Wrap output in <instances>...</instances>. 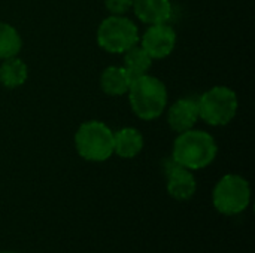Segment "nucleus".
<instances>
[{
	"mask_svg": "<svg viewBox=\"0 0 255 253\" xmlns=\"http://www.w3.org/2000/svg\"><path fill=\"white\" fill-rule=\"evenodd\" d=\"M131 9L134 15L148 25L167 22L173 12L170 0H133Z\"/></svg>",
	"mask_w": 255,
	"mask_h": 253,
	"instance_id": "9d476101",
	"label": "nucleus"
},
{
	"mask_svg": "<svg viewBox=\"0 0 255 253\" xmlns=\"http://www.w3.org/2000/svg\"><path fill=\"white\" fill-rule=\"evenodd\" d=\"M0 253H15V252H0Z\"/></svg>",
	"mask_w": 255,
	"mask_h": 253,
	"instance_id": "f3484780",
	"label": "nucleus"
},
{
	"mask_svg": "<svg viewBox=\"0 0 255 253\" xmlns=\"http://www.w3.org/2000/svg\"><path fill=\"white\" fill-rule=\"evenodd\" d=\"M106 9L111 15H124L133 6V0H105Z\"/></svg>",
	"mask_w": 255,
	"mask_h": 253,
	"instance_id": "dca6fc26",
	"label": "nucleus"
},
{
	"mask_svg": "<svg viewBox=\"0 0 255 253\" xmlns=\"http://www.w3.org/2000/svg\"><path fill=\"white\" fill-rule=\"evenodd\" d=\"M199 106L197 100L193 98H179L176 100L167 112V122L169 127L176 133H184L191 128L199 121Z\"/></svg>",
	"mask_w": 255,
	"mask_h": 253,
	"instance_id": "1a4fd4ad",
	"label": "nucleus"
},
{
	"mask_svg": "<svg viewBox=\"0 0 255 253\" xmlns=\"http://www.w3.org/2000/svg\"><path fill=\"white\" fill-rule=\"evenodd\" d=\"M218 154L215 139L203 130L179 133L173 142L172 160L188 170H202L212 164Z\"/></svg>",
	"mask_w": 255,
	"mask_h": 253,
	"instance_id": "f257e3e1",
	"label": "nucleus"
},
{
	"mask_svg": "<svg viewBox=\"0 0 255 253\" xmlns=\"http://www.w3.org/2000/svg\"><path fill=\"white\" fill-rule=\"evenodd\" d=\"M28 78V67L27 64L15 57L4 58L3 63L0 64V84L4 88L13 89L25 84Z\"/></svg>",
	"mask_w": 255,
	"mask_h": 253,
	"instance_id": "ddd939ff",
	"label": "nucleus"
},
{
	"mask_svg": "<svg viewBox=\"0 0 255 253\" xmlns=\"http://www.w3.org/2000/svg\"><path fill=\"white\" fill-rule=\"evenodd\" d=\"M199 118L208 125L223 127L233 121L238 112V95L236 92L224 85H217L208 89L197 100Z\"/></svg>",
	"mask_w": 255,
	"mask_h": 253,
	"instance_id": "20e7f679",
	"label": "nucleus"
},
{
	"mask_svg": "<svg viewBox=\"0 0 255 253\" xmlns=\"http://www.w3.org/2000/svg\"><path fill=\"white\" fill-rule=\"evenodd\" d=\"M164 171L167 177V192L172 198L185 201L196 194L197 182L191 170L179 166L170 157L164 163Z\"/></svg>",
	"mask_w": 255,
	"mask_h": 253,
	"instance_id": "6e6552de",
	"label": "nucleus"
},
{
	"mask_svg": "<svg viewBox=\"0 0 255 253\" xmlns=\"http://www.w3.org/2000/svg\"><path fill=\"white\" fill-rule=\"evenodd\" d=\"M212 201L215 209L227 216L242 213L251 201V188L245 177L226 174L214 188Z\"/></svg>",
	"mask_w": 255,
	"mask_h": 253,
	"instance_id": "423d86ee",
	"label": "nucleus"
},
{
	"mask_svg": "<svg viewBox=\"0 0 255 253\" xmlns=\"http://www.w3.org/2000/svg\"><path fill=\"white\" fill-rule=\"evenodd\" d=\"M22 48V40L15 27L0 21V60L18 55Z\"/></svg>",
	"mask_w": 255,
	"mask_h": 253,
	"instance_id": "2eb2a0df",
	"label": "nucleus"
},
{
	"mask_svg": "<svg viewBox=\"0 0 255 253\" xmlns=\"http://www.w3.org/2000/svg\"><path fill=\"white\" fill-rule=\"evenodd\" d=\"M127 92L133 113L143 121L157 119L167 106L166 85L148 73L134 79Z\"/></svg>",
	"mask_w": 255,
	"mask_h": 253,
	"instance_id": "f03ea898",
	"label": "nucleus"
},
{
	"mask_svg": "<svg viewBox=\"0 0 255 253\" xmlns=\"http://www.w3.org/2000/svg\"><path fill=\"white\" fill-rule=\"evenodd\" d=\"M131 85V79L124 67L111 66L100 75V88L105 94L118 97L127 94Z\"/></svg>",
	"mask_w": 255,
	"mask_h": 253,
	"instance_id": "f8f14e48",
	"label": "nucleus"
},
{
	"mask_svg": "<svg viewBox=\"0 0 255 253\" xmlns=\"http://www.w3.org/2000/svg\"><path fill=\"white\" fill-rule=\"evenodd\" d=\"M143 149V136L139 130L126 127L114 133V154L121 158L130 160L140 154Z\"/></svg>",
	"mask_w": 255,
	"mask_h": 253,
	"instance_id": "9b49d317",
	"label": "nucleus"
},
{
	"mask_svg": "<svg viewBox=\"0 0 255 253\" xmlns=\"http://www.w3.org/2000/svg\"><path fill=\"white\" fill-rule=\"evenodd\" d=\"M140 39V46L152 60H161L172 54L176 45V31L167 24H152Z\"/></svg>",
	"mask_w": 255,
	"mask_h": 253,
	"instance_id": "0eeeda50",
	"label": "nucleus"
},
{
	"mask_svg": "<svg viewBox=\"0 0 255 253\" xmlns=\"http://www.w3.org/2000/svg\"><path fill=\"white\" fill-rule=\"evenodd\" d=\"M139 42L136 24L124 15H111L105 18L97 28V43L111 54H124Z\"/></svg>",
	"mask_w": 255,
	"mask_h": 253,
	"instance_id": "39448f33",
	"label": "nucleus"
},
{
	"mask_svg": "<svg viewBox=\"0 0 255 253\" xmlns=\"http://www.w3.org/2000/svg\"><path fill=\"white\" fill-rule=\"evenodd\" d=\"M152 66V58L145 52L142 46H131L124 52V69L128 73L131 82L143 75L148 73V70Z\"/></svg>",
	"mask_w": 255,
	"mask_h": 253,
	"instance_id": "4468645a",
	"label": "nucleus"
},
{
	"mask_svg": "<svg viewBox=\"0 0 255 253\" xmlns=\"http://www.w3.org/2000/svg\"><path fill=\"white\" fill-rule=\"evenodd\" d=\"M75 148L84 160L103 163L114 154V133L100 121L84 122L75 134Z\"/></svg>",
	"mask_w": 255,
	"mask_h": 253,
	"instance_id": "7ed1b4c3",
	"label": "nucleus"
}]
</instances>
